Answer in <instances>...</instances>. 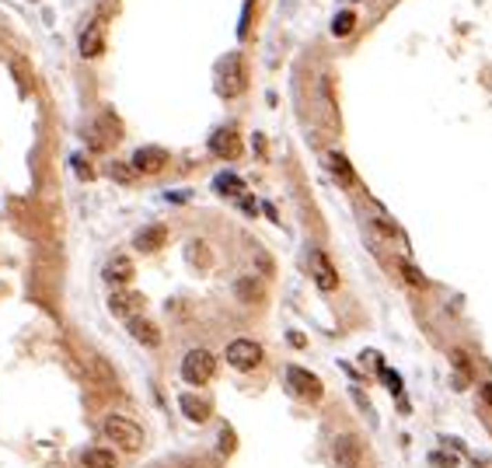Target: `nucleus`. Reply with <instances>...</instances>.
<instances>
[{
	"mask_svg": "<svg viewBox=\"0 0 492 468\" xmlns=\"http://www.w3.org/2000/svg\"><path fill=\"white\" fill-rule=\"evenodd\" d=\"M398 269H402V276H405V280H409L412 287H419V290L426 287V276H422V273H419V269H416V266L409 263V258H402V263H398Z\"/></svg>",
	"mask_w": 492,
	"mask_h": 468,
	"instance_id": "21",
	"label": "nucleus"
},
{
	"mask_svg": "<svg viewBox=\"0 0 492 468\" xmlns=\"http://www.w3.org/2000/svg\"><path fill=\"white\" fill-rule=\"evenodd\" d=\"M105 53V18H91L81 32V57L84 60H98Z\"/></svg>",
	"mask_w": 492,
	"mask_h": 468,
	"instance_id": "9",
	"label": "nucleus"
},
{
	"mask_svg": "<svg viewBox=\"0 0 492 468\" xmlns=\"http://www.w3.org/2000/svg\"><path fill=\"white\" fill-rule=\"evenodd\" d=\"M209 150L216 154V158H238V154H241V140H238L234 130H216L209 136Z\"/></svg>",
	"mask_w": 492,
	"mask_h": 468,
	"instance_id": "13",
	"label": "nucleus"
},
{
	"mask_svg": "<svg viewBox=\"0 0 492 468\" xmlns=\"http://www.w3.org/2000/svg\"><path fill=\"white\" fill-rule=\"evenodd\" d=\"M385 381H388V388H391L395 395L402 391V381H398V374H391V371H385Z\"/></svg>",
	"mask_w": 492,
	"mask_h": 468,
	"instance_id": "25",
	"label": "nucleus"
},
{
	"mask_svg": "<svg viewBox=\"0 0 492 468\" xmlns=\"http://www.w3.org/2000/svg\"><path fill=\"white\" fill-rule=\"evenodd\" d=\"M216 192H221V196H241L245 192V182L238 179V175H216Z\"/></svg>",
	"mask_w": 492,
	"mask_h": 468,
	"instance_id": "18",
	"label": "nucleus"
},
{
	"mask_svg": "<svg viewBox=\"0 0 492 468\" xmlns=\"http://www.w3.org/2000/svg\"><path fill=\"white\" fill-rule=\"evenodd\" d=\"M311 276H314L318 290H325V294L339 290V273L332 266V258H328L321 248H311Z\"/></svg>",
	"mask_w": 492,
	"mask_h": 468,
	"instance_id": "6",
	"label": "nucleus"
},
{
	"mask_svg": "<svg viewBox=\"0 0 492 468\" xmlns=\"http://www.w3.org/2000/svg\"><path fill=\"white\" fill-rule=\"evenodd\" d=\"M164 241H168V227H164V224H147V227H140V231H136V238H133V248L150 255V252L164 248Z\"/></svg>",
	"mask_w": 492,
	"mask_h": 468,
	"instance_id": "11",
	"label": "nucleus"
},
{
	"mask_svg": "<svg viewBox=\"0 0 492 468\" xmlns=\"http://www.w3.org/2000/svg\"><path fill=\"white\" fill-rule=\"evenodd\" d=\"M133 263L126 255H116V258H108V266H105V280L108 283H116V287H126L130 280H133Z\"/></svg>",
	"mask_w": 492,
	"mask_h": 468,
	"instance_id": "15",
	"label": "nucleus"
},
{
	"mask_svg": "<svg viewBox=\"0 0 492 468\" xmlns=\"http://www.w3.org/2000/svg\"><path fill=\"white\" fill-rule=\"evenodd\" d=\"M287 385H290V391H294L297 398H307V402H318L321 391H325L321 381H318V374L297 367V363H290V367H287Z\"/></svg>",
	"mask_w": 492,
	"mask_h": 468,
	"instance_id": "5",
	"label": "nucleus"
},
{
	"mask_svg": "<svg viewBox=\"0 0 492 468\" xmlns=\"http://www.w3.org/2000/svg\"><path fill=\"white\" fill-rule=\"evenodd\" d=\"M373 224H377V227H380V231H385V234H388V238H398V227H395V224H391V221H388V217H380V214H377V217H373Z\"/></svg>",
	"mask_w": 492,
	"mask_h": 468,
	"instance_id": "24",
	"label": "nucleus"
},
{
	"mask_svg": "<svg viewBox=\"0 0 492 468\" xmlns=\"http://www.w3.org/2000/svg\"><path fill=\"white\" fill-rule=\"evenodd\" d=\"M101 434L112 440L116 447H123V451H130V454H136L140 447H143V430L133 423V420H126V416H105V423H101Z\"/></svg>",
	"mask_w": 492,
	"mask_h": 468,
	"instance_id": "1",
	"label": "nucleus"
},
{
	"mask_svg": "<svg viewBox=\"0 0 492 468\" xmlns=\"http://www.w3.org/2000/svg\"><path fill=\"white\" fill-rule=\"evenodd\" d=\"M248 88V70H245V57L241 53H231L221 67V94L227 98H238L241 91Z\"/></svg>",
	"mask_w": 492,
	"mask_h": 468,
	"instance_id": "3",
	"label": "nucleus"
},
{
	"mask_svg": "<svg viewBox=\"0 0 492 468\" xmlns=\"http://www.w3.org/2000/svg\"><path fill=\"white\" fill-rule=\"evenodd\" d=\"M429 465H436V468H454L458 458H454V454H444V451H433V454H429Z\"/></svg>",
	"mask_w": 492,
	"mask_h": 468,
	"instance_id": "22",
	"label": "nucleus"
},
{
	"mask_svg": "<svg viewBox=\"0 0 492 468\" xmlns=\"http://www.w3.org/2000/svg\"><path fill=\"white\" fill-rule=\"evenodd\" d=\"M332 461H336V468H360L363 465V444H360V437H353V434L336 437Z\"/></svg>",
	"mask_w": 492,
	"mask_h": 468,
	"instance_id": "7",
	"label": "nucleus"
},
{
	"mask_svg": "<svg viewBox=\"0 0 492 468\" xmlns=\"http://www.w3.org/2000/svg\"><path fill=\"white\" fill-rule=\"evenodd\" d=\"M164 165H168V150L164 147H140L133 154V168L140 175H157V172H164Z\"/></svg>",
	"mask_w": 492,
	"mask_h": 468,
	"instance_id": "10",
	"label": "nucleus"
},
{
	"mask_svg": "<svg viewBox=\"0 0 492 468\" xmlns=\"http://www.w3.org/2000/svg\"><path fill=\"white\" fill-rule=\"evenodd\" d=\"M482 398H485V405L492 409V381H485V385H482Z\"/></svg>",
	"mask_w": 492,
	"mask_h": 468,
	"instance_id": "27",
	"label": "nucleus"
},
{
	"mask_svg": "<svg viewBox=\"0 0 492 468\" xmlns=\"http://www.w3.org/2000/svg\"><path fill=\"white\" fill-rule=\"evenodd\" d=\"M178 405H182V412H185V420H192V423H206L209 420V402L206 398H199V395H182L178 398Z\"/></svg>",
	"mask_w": 492,
	"mask_h": 468,
	"instance_id": "16",
	"label": "nucleus"
},
{
	"mask_svg": "<svg viewBox=\"0 0 492 468\" xmlns=\"http://www.w3.org/2000/svg\"><path fill=\"white\" fill-rule=\"evenodd\" d=\"M143 304H147V301H143V294H136V290H123V287H119L112 297H108V311H112L116 318H126V322H130V318H136V315H143Z\"/></svg>",
	"mask_w": 492,
	"mask_h": 468,
	"instance_id": "8",
	"label": "nucleus"
},
{
	"mask_svg": "<svg viewBox=\"0 0 492 468\" xmlns=\"http://www.w3.org/2000/svg\"><path fill=\"white\" fill-rule=\"evenodd\" d=\"M234 290H238V297H241V301H255V297H258V287H255L252 280H238V287H234Z\"/></svg>",
	"mask_w": 492,
	"mask_h": 468,
	"instance_id": "23",
	"label": "nucleus"
},
{
	"mask_svg": "<svg viewBox=\"0 0 492 468\" xmlns=\"http://www.w3.org/2000/svg\"><path fill=\"white\" fill-rule=\"evenodd\" d=\"M353 28H356V14H353V11H339V14L332 18V35L346 39Z\"/></svg>",
	"mask_w": 492,
	"mask_h": 468,
	"instance_id": "19",
	"label": "nucleus"
},
{
	"mask_svg": "<svg viewBox=\"0 0 492 468\" xmlns=\"http://www.w3.org/2000/svg\"><path fill=\"white\" fill-rule=\"evenodd\" d=\"M213 374H216V356L209 353V349H189L185 353V360H182V381L185 385H206V381H213Z\"/></svg>",
	"mask_w": 492,
	"mask_h": 468,
	"instance_id": "2",
	"label": "nucleus"
},
{
	"mask_svg": "<svg viewBox=\"0 0 492 468\" xmlns=\"http://www.w3.org/2000/svg\"><path fill=\"white\" fill-rule=\"evenodd\" d=\"M108 175H112L116 182H123V185H130V182H133V179H136L140 172L133 168V161H130V165H123V161H116L112 168H108Z\"/></svg>",
	"mask_w": 492,
	"mask_h": 468,
	"instance_id": "20",
	"label": "nucleus"
},
{
	"mask_svg": "<svg viewBox=\"0 0 492 468\" xmlns=\"http://www.w3.org/2000/svg\"><path fill=\"white\" fill-rule=\"evenodd\" d=\"M81 461H84V468H116V454L108 447H88Z\"/></svg>",
	"mask_w": 492,
	"mask_h": 468,
	"instance_id": "17",
	"label": "nucleus"
},
{
	"mask_svg": "<svg viewBox=\"0 0 492 468\" xmlns=\"http://www.w3.org/2000/svg\"><path fill=\"white\" fill-rule=\"evenodd\" d=\"M325 165H328V172H332L342 185H353L356 182V172H353V165H349V158L342 150H328L325 154Z\"/></svg>",
	"mask_w": 492,
	"mask_h": 468,
	"instance_id": "14",
	"label": "nucleus"
},
{
	"mask_svg": "<svg viewBox=\"0 0 492 468\" xmlns=\"http://www.w3.org/2000/svg\"><path fill=\"white\" fill-rule=\"evenodd\" d=\"M221 437H224V440H221V451H224V454H227V451H231V447H234V434H231V430H224V434H221Z\"/></svg>",
	"mask_w": 492,
	"mask_h": 468,
	"instance_id": "26",
	"label": "nucleus"
},
{
	"mask_svg": "<svg viewBox=\"0 0 492 468\" xmlns=\"http://www.w3.org/2000/svg\"><path fill=\"white\" fill-rule=\"evenodd\" d=\"M126 325H130V336H133L136 343H143L147 349H157V346H161V329H157L150 318L136 315V318H130Z\"/></svg>",
	"mask_w": 492,
	"mask_h": 468,
	"instance_id": "12",
	"label": "nucleus"
},
{
	"mask_svg": "<svg viewBox=\"0 0 492 468\" xmlns=\"http://www.w3.org/2000/svg\"><path fill=\"white\" fill-rule=\"evenodd\" d=\"M224 356H227V363L234 371H255L262 363V346L255 339H234V343H227Z\"/></svg>",
	"mask_w": 492,
	"mask_h": 468,
	"instance_id": "4",
	"label": "nucleus"
}]
</instances>
